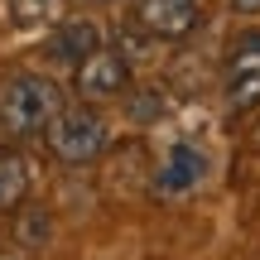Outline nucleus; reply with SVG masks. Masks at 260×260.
Wrapping results in <instances>:
<instances>
[{"instance_id": "1a4fd4ad", "label": "nucleus", "mask_w": 260, "mask_h": 260, "mask_svg": "<svg viewBox=\"0 0 260 260\" xmlns=\"http://www.w3.org/2000/svg\"><path fill=\"white\" fill-rule=\"evenodd\" d=\"M58 0H15V24L29 29V24H44V19H53Z\"/></svg>"}, {"instance_id": "7ed1b4c3", "label": "nucleus", "mask_w": 260, "mask_h": 260, "mask_svg": "<svg viewBox=\"0 0 260 260\" xmlns=\"http://www.w3.org/2000/svg\"><path fill=\"white\" fill-rule=\"evenodd\" d=\"M226 106L236 116L260 106V29H241L226 48Z\"/></svg>"}, {"instance_id": "20e7f679", "label": "nucleus", "mask_w": 260, "mask_h": 260, "mask_svg": "<svg viewBox=\"0 0 260 260\" xmlns=\"http://www.w3.org/2000/svg\"><path fill=\"white\" fill-rule=\"evenodd\" d=\"M73 87L82 96H92V102H102V96H121L125 87H130V63H125V53L121 48H102V53H92L82 68L73 73Z\"/></svg>"}, {"instance_id": "f03ea898", "label": "nucleus", "mask_w": 260, "mask_h": 260, "mask_svg": "<svg viewBox=\"0 0 260 260\" xmlns=\"http://www.w3.org/2000/svg\"><path fill=\"white\" fill-rule=\"evenodd\" d=\"M48 149L63 164H87L106 149V121L92 106H68L53 125H48Z\"/></svg>"}, {"instance_id": "6e6552de", "label": "nucleus", "mask_w": 260, "mask_h": 260, "mask_svg": "<svg viewBox=\"0 0 260 260\" xmlns=\"http://www.w3.org/2000/svg\"><path fill=\"white\" fill-rule=\"evenodd\" d=\"M29 193V164L15 154V149H0V212L19 207Z\"/></svg>"}, {"instance_id": "9d476101", "label": "nucleus", "mask_w": 260, "mask_h": 260, "mask_svg": "<svg viewBox=\"0 0 260 260\" xmlns=\"http://www.w3.org/2000/svg\"><path fill=\"white\" fill-rule=\"evenodd\" d=\"M232 5L241 10V15H255V10H260V0H232Z\"/></svg>"}, {"instance_id": "423d86ee", "label": "nucleus", "mask_w": 260, "mask_h": 260, "mask_svg": "<svg viewBox=\"0 0 260 260\" xmlns=\"http://www.w3.org/2000/svg\"><path fill=\"white\" fill-rule=\"evenodd\" d=\"M48 58L53 63H73V68H82L92 53H102V34H96V24L92 19H63V24L48 34Z\"/></svg>"}, {"instance_id": "9b49d317", "label": "nucleus", "mask_w": 260, "mask_h": 260, "mask_svg": "<svg viewBox=\"0 0 260 260\" xmlns=\"http://www.w3.org/2000/svg\"><path fill=\"white\" fill-rule=\"evenodd\" d=\"M246 145H251V154H260V121H255V130L246 135Z\"/></svg>"}, {"instance_id": "0eeeda50", "label": "nucleus", "mask_w": 260, "mask_h": 260, "mask_svg": "<svg viewBox=\"0 0 260 260\" xmlns=\"http://www.w3.org/2000/svg\"><path fill=\"white\" fill-rule=\"evenodd\" d=\"M203 169H207V159H203L198 145H174L164 169H159V188L164 193H188V188L203 183Z\"/></svg>"}, {"instance_id": "f257e3e1", "label": "nucleus", "mask_w": 260, "mask_h": 260, "mask_svg": "<svg viewBox=\"0 0 260 260\" xmlns=\"http://www.w3.org/2000/svg\"><path fill=\"white\" fill-rule=\"evenodd\" d=\"M63 92L44 73H10L0 82V130L15 140L48 135V125L63 116Z\"/></svg>"}, {"instance_id": "39448f33", "label": "nucleus", "mask_w": 260, "mask_h": 260, "mask_svg": "<svg viewBox=\"0 0 260 260\" xmlns=\"http://www.w3.org/2000/svg\"><path fill=\"white\" fill-rule=\"evenodd\" d=\"M198 5L193 0H135V24L154 39H183L198 29Z\"/></svg>"}]
</instances>
